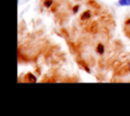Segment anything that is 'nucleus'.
I'll use <instances>...</instances> for the list:
<instances>
[{
  "label": "nucleus",
  "instance_id": "obj_1",
  "mask_svg": "<svg viewBox=\"0 0 130 116\" xmlns=\"http://www.w3.org/2000/svg\"><path fill=\"white\" fill-rule=\"evenodd\" d=\"M90 16H91V13H90V11L86 10V11H84V12L81 14L80 18H81L82 20H86V19H89V18H90Z\"/></svg>",
  "mask_w": 130,
  "mask_h": 116
},
{
  "label": "nucleus",
  "instance_id": "obj_2",
  "mask_svg": "<svg viewBox=\"0 0 130 116\" xmlns=\"http://www.w3.org/2000/svg\"><path fill=\"white\" fill-rule=\"evenodd\" d=\"M118 4L120 6H130V0H119Z\"/></svg>",
  "mask_w": 130,
  "mask_h": 116
},
{
  "label": "nucleus",
  "instance_id": "obj_3",
  "mask_svg": "<svg viewBox=\"0 0 130 116\" xmlns=\"http://www.w3.org/2000/svg\"><path fill=\"white\" fill-rule=\"evenodd\" d=\"M96 51H98L100 54L104 53V51H105V46H104L102 43H99L98 46H96Z\"/></svg>",
  "mask_w": 130,
  "mask_h": 116
},
{
  "label": "nucleus",
  "instance_id": "obj_4",
  "mask_svg": "<svg viewBox=\"0 0 130 116\" xmlns=\"http://www.w3.org/2000/svg\"><path fill=\"white\" fill-rule=\"evenodd\" d=\"M27 77L29 79V82H37V78L31 74V73H28L27 74Z\"/></svg>",
  "mask_w": 130,
  "mask_h": 116
},
{
  "label": "nucleus",
  "instance_id": "obj_5",
  "mask_svg": "<svg viewBox=\"0 0 130 116\" xmlns=\"http://www.w3.org/2000/svg\"><path fill=\"white\" fill-rule=\"evenodd\" d=\"M44 4H45V6H46V7H50V6H52L53 1H52V0H46Z\"/></svg>",
  "mask_w": 130,
  "mask_h": 116
},
{
  "label": "nucleus",
  "instance_id": "obj_6",
  "mask_svg": "<svg viewBox=\"0 0 130 116\" xmlns=\"http://www.w3.org/2000/svg\"><path fill=\"white\" fill-rule=\"evenodd\" d=\"M78 9H79V6H78V5H75V6L73 7V12L76 13V12L78 11Z\"/></svg>",
  "mask_w": 130,
  "mask_h": 116
},
{
  "label": "nucleus",
  "instance_id": "obj_7",
  "mask_svg": "<svg viewBox=\"0 0 130 116\" xmlns=\"http://www.w3.org/2000/svg\"><path fill=\"white\" fill-rule=\"evenodd\" d=\"M126 24H130V18H129V19L126 21Z\"/></svg>",
  "mask_w": 130,
  "mask_h": 116
},
{
  "label": "nucleus",
  "instance_id": "obj_8",
  "mask_svg": "<svg viewBox=\"0 0 130 116\" xmlns=\"http://www.w3.org/2000/svg\"><path fill=\"white\" fill-rule=\"evenodd\" d=\"M129 71H130V64H129Z\"/></svg>",
  "mask_w": 130,
  "mask_h": 116
},
{
  "label": "nucleus",
  "instance_id": "obj_9",
  "mask_svg": "<svg viewBox=\"0 0 130 116\" xmlns=\"http://www.w3.org/2000/svg\"><path fill=\"white\" fill-rule=\"evenodd\" d=\"M23 1H24V2H26V1H28V0H23Z\"/></svg>",
  "mask_w": 130,
  "mask_h": 116
}]
</instances>
